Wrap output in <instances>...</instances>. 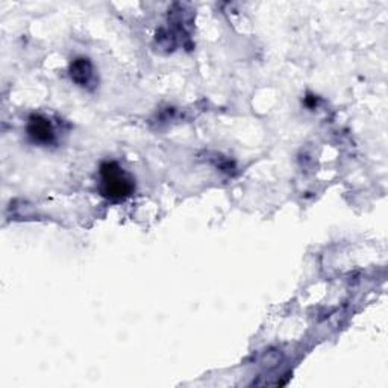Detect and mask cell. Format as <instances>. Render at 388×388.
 Masks as SVG:
<instances>
[{
    "mask_svg": "<svg viewBox=\"0 0 388 388\" xmlns=\"http://www.w3.org/2000/svg\"><path fill=\"white\" fill-rule=\"evenodd\" d=\"M100 193L108 201L120 202L131 196L135 184L117 162H103L100 166Z\"/></svg>",
    "mask_w": 388,
    "mask_h": 388,
    "instance_id": "1",
    "label": "cell"
},
{
    "mask_svg": "<svg viewBox=\"0 0 388 388\" xmlns=\"http://www.w3.org/2000/svg\"><path fill=\"white\" fill-rule=\"evenodd\" d=\"M28 135L33 141V143L38 145H51L55 140V132L51 122L43 115L35 114L29 119L28 123Z\"/></svg>",
    "mask_w": 388,
    "mask_h": 388,
    "instance_id": "2",
    "label": "cell"
},
{
    "mask_svg": "<svg viewBox=\"0 0 388 388\" xmlns=\"http://www.w3.org/2000/svg\"><path fill=\"white\" fill-rule=\"evenodd\" d=\"M70 76L76 82L79 87H87L91 84L94 78V70L93 64L87 58H78L70 65Z\"/></svg>",
    "mask_w": 388,
    "mask_h": 388,
    "instance_id": "3",
    "label": "cell"
}]
</instances>
